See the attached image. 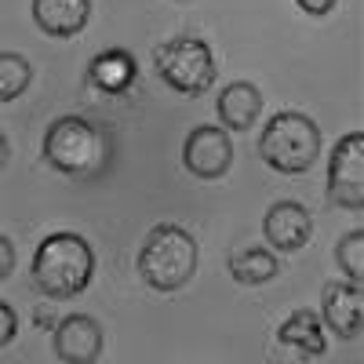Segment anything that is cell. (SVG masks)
<instances>
[{"instance_id": "cell-1", "label": "cell", "mask_w": 364, "mask_h": 364, "mask_svg": "<svg viewBox=\"0 0 364 364\" xmlns=\"http://www.w3.org/2000/svg\"><path fill=\"white\" fill-rule=\"evenodd\" d=\"M91 273H95V252L80 233H48L33 252V284L51 302L80 295L91 284Z\"/></svg>"}, {"instance_id": "cell-2", "label": "cell", "mask_w": 364, "mask_h": 364, "mask_svg": "<svg viewBox=\"0 0 364 364\" xmlns=\"http://www.w3.org/2000/svg\"><path fill=\"white\" fill-rule=\"evenodd\" d=\"M200 262V245L178 223H161L146 233L139 248V277L154 291H178L193 281Z\"/></svg>"}, {"instance_id": "cell-3", "label": "cell", "mask_w": 364, "mask_h": 364, "mask_svg": "<svg viewBox=\"0 0 364 364\" xmlns=\"http://www.w3.org/2000/svg\"><path fill=\"white\" fill-rule=\"evenodd\" d=\"M259 157L266 168L281 175H302L321 157V128L314 117L299 109H281L269 117V124L259 135Z\"/></svg>"}, {"instance_id": "cell-4", "label": "cell", "mask_w": 364, "mask_h": 364, "mask_svg": "<svg viewBox=\"0 0 364 364\" xmlns=\"http://www.w3.org/2000/svg\"><path fill=\"white\" fill-rule=\"evenodd\" d=\"M157 73L178 95H204L215 84V58L200 37H175L157 48Z\"/></svg>"}, {"instance_id": "cell-5", "label": "cell", "mask_w": 364, "mask_h": 364, "mask_svg": "<svg viewBox=\"0 0 364 364\" xmlns=\"http://www.w3.org/2000/svg\"><path fill=\"white\" fill-rule=\"evenodd\" d=\"M44 161L63 175H87L99 161V132L84 117H58L44 132Z\"/></svg>"}, {"instance_id": "cell-6", "label": "cell", "mask_w": 364, "mask_h": 364, "mask_svg": "<svg viewBox=\"0 0 364 364\" xmlns=\"http://www.w3.org/2000/svg\"><path fill=\"white\" fill-rule=\"evenodd\" d=\"M328 197L343 211H364V132H350L328 157Z\"/></svg>"}, {"instance_id": "cell-7", "label": "cell", "mask_w": 364, "mask_h": 364, "mask_svg": "<svg viewBox=\"0 0 364 364\" xmlns=\"http://www.w3.org/2000/svg\"><path fill=\"white\" fill-rule=\"evenodd\" d=\"M182 164L193 178H204V182H215L223 178L230 168H233V142H230V132L219 128V124H200L186 135L182 142Z\"/></svg>"}, {"instance_id": "cell-8", "label": "cell", "mask_w": 364, "mask_h": 364, "mask_svg": "<svg viewBox=\"0 0 364 364\" xmlns=\"http://www.w3.org/2000/svg\"><path fill=\"white\" fill-rule=\"evenodd\" d=\"M102 324L87 314H70L55 324L51 331V350L63 364H95L102 353Z\"/></svg>"}, {"instance_id": "cell-9", "label": "cell", "mask_w": 364, "mask_h": 364, "mask_svg": "<svg viewBox=\"0 0 364 364\" xmlns=\"http://www.w3.org/2000/svg\"><path fill=\"white\" fill-rule=\"evenodd\" d=\"M262 237L277 252H299L314 237V215L299 200H277L262 219Z\"/></svg>"}, {"instance_id": "cell-10", "label": "cell", "mask_w": 364, "mask_h": 364, "mask_svg": "<svg viewBox=\"0 0 364 364\" xmlns=\"http://www.w3.org/2000/svg\"><path fill=\"white\" fill-rule=\"evenodd\" d=\"M360 284L350 281H328L321 288V324L331 328L339 339H357L360 336Z\"/></svg>"}, {"instance_id": "cell-11", "label": "cell", "mask_w": 364, "mask_h": 364, "mask_svg": "<svg viewBox=\"0 0 364 364\" xmlns=\"http://www.w3.org/2000/svg\"><path fill=\"white\" fill-rule=\"evenodd\" d=\"M215 113H219L226 132H252V124L262 113V91L248 80H233V84L223 87Z\"/></svg>"}, {"instance_id": "cell-12", "label": "cell", "mask_w": 364, "mask_h": 364, "mask_svg": "<svg viewBox=\"0 0 364 364\" xmlns=\"http://www.w3.org/2000/svg\"><path fill=\"white\" fill-rule=\"evenodd\" d=\"M91 18V0H33V22L48 37H77Z\"/></svg>"}, {"instance_id": "cell-13", "label": "cell", "mask_w": 364, "mask_h": 364, "mask_svg": "<svg viewBox=\"0 0 364 364\" xmlns=\"http://www.w3.org/2000/svg\"><path fill=\"white\" fill-rule=\"evenodd\" d=\"M135 73H139V66H135L132 51H124V48L99 51L87 63V84L106 91V95H120V91H128L135 84Z\"/></svg>"}, {"instance_id": "cell-14", "label": "cell", "mask_w": 364, "mask_h": 364, "mask_svg": "<svg viewBox=\"0 0 364 364\" xmlns=\"http://www.w3.org/2000/svg\"><path fill=\"white\" fill-rule=\"evenodd\" d=\"M277 339H281L284 346L299 350L306 360L324 357V350H328L324 324H321V317H317L314 310H295V314H288V317H284V324L277 328Z\"/></svg>"}, {"instance_id": "cell-15", "label": "cell", "mask_w": 364, "mask_h": 364, "mask_svg": "<svg viewBox=\"0 0 364 364\" xmlns=\"http://www.w3.org/2000/svg\"><path fill=\"white\" fill-rule=\"evenodd\" d=\"M277 269H281V262H277V255H273L269 248H255L252 245V248H237L230 255V277L237 284H248V288L273 281Z\"/></svg>"}, {"instance_id": "cell-16", "label": "cell", "mask_w": 364, "mask_h": 364, "mask_svg": "<svg viewBox=\"0 0 364 364\" xmlns=\"http://www.w3.org/2000/svg\"><path fill=\"white\" fill-rule=\"evenodd\" d=\"M33 80V66L29 58L18 51H0V102H11L18 99L22 91Z\"/></svg>"}, {"instance_id": "cell-17", "label": "cell", "mask_w": 364, "mask_h": 364, "mask_svg": "<svg viewBox=\"0 0 364 364\" xmlns=\"http://www.w3.org/2000/svg\"><path fill=\"white\" fill-rule=\"evenodd\" d=\"M336 262H339V269L346 273L350 284H360V277H364V230H350V233L339 237Z\"/></svg>"}, {"instance_id": "cell-18", "label": "cell", "mask_w": 364, "mask_h": 364, "mask_svg": "<svg viewBox=\"0 0 364 364\" xmlns=\"http://www.w3.org/2000/svg\"><path fill=\"white\" fill-rule=\"evenodd\" d=\"M15 336H18V317L8 302H0V346L15 343Z\"/></svg>"}, {"instance_id": "cell-19", "label": "cell", "mask_w": 364, "mask_h": 364, "mask_svg": "<svg viewBox=\"0 0 364 364\" xmlns=\"http://www.w3.org/2000/svg\"><path fill=\"white\" fill-rule=\"evenodd\" d=\"M11 269H15V245L0 233V281L11 277Z\"/></svg>"}, {"instance_id": "cell-20", "label": "cell", "mask_w": 364, "mask_h": 364, "mask_svg": "<svg viewBox=\"0 0 364 364\" xmlns=\"http://www.w3.org/2000/svg\"><path fill=\"white\" fill-rule=\"evenodd\" d=\"M295 4L306 11V15H317V18H321V15H328L331 8H336L339 0H295Z\"/></svg>"}, {"instance_id": "cell-21", "label": "cell", "mask_w": 364, "mask_h": 364, "mask_svg": "<svg viewBox=\"0 0 364 364\" xmlns=\"http://www.w3.org/2000/svg\"><path fill=\"white\" fill-rule=\"evenodd\" d=\"M33 321H37V328H44V331H51L58 321H55V314H51V306H37L33 310Z\"/></svg>"}, {"instance_id": "cell-22", "label": "cell", "mask_w": 364, "mask_h": 364, "mask_svg": "<svg viewBox=\"0 0 364 364\" xmlns=\"http://www.w3.org/2000/svg\"><path fill=\"white\" fill-rule=\"evenodd\" d=\"M8 154H11V149H8V139H4V132H0V168L8 164Z\"/></svg>"}, {"instance_id": "cell-23", "label": "cell", "mask_w": 364, "mask_h": 364, "mask_svg": "<svg viewBox=\"0 0 364 364\" xmlns=\"http://www.w3.org/2000/svg\"><path fill=\"white\" fill-rule=\"evenodd\" d=\"M175 4H190V0H175Z\"/></svg>"}]
</instances>
